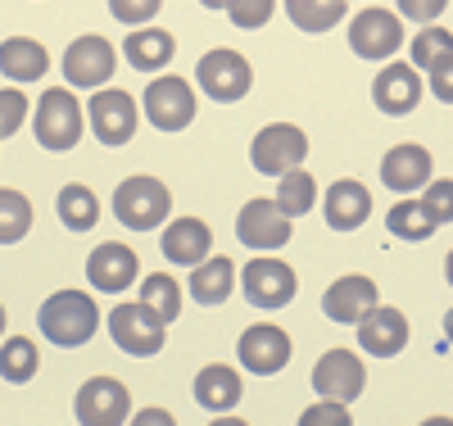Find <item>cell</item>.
I'll list each match as a JSON object with an SVG mask.
<instances>
[{
    "label": "cell",
    "mask_w": 453,
    "mask_h": 426,
    "mask_svg": "<svg viewBox=\"0 0 453 426\" xmlns=\"http://www.w3.org/2000/svg\"><path fill=\"white\" fill-rule=\"evenodd\" d=\"M36 322H42V336L50 345H59V350H78V345H87L100 327V308L87 290H55L42 314H36Z\"/></svg>",
    "instance_id": "1"
},
{
    "label": "cell",
    "mask_w": 453,
    "mask_h": 426,
    "mask_svg": "<svg viewBox=\"0 0 453 426\" xmlns=\"http://www.w3.org/2000/svg\"><path fill=\"white\" fill-rule=\"evenodd\" d=\"M113 213H119L123 227L155 231L173 213V190L159 177H127V182H119V190H113Z\"/></svg>",
    "instance_id": "2"
},
{
    "label": "cell",
    "mask_w": 453,
    "mask_h": 426,
    "mask_svg": "<svg viewBox=\"0 0 453 426\" xmlns=\"http://www.w3.org/2000/svg\"><path fill=\"white\" fill-rule=\"evenodd\" d=\"M32 132L46 150H73L82 141V105L68 87H50L42 100H36V119Z\"/></svg>",
    "instance_id": "3"
},
{
    "label": "cell",
    "mask_w": 453,
    "mask_h": 426,
    "mask_svg": "<svg viewBox=\"0 0 453 426\" xmlns=\"http://www.w3.org/2000/svg\"><path fill=\"white\" fill-rule=\"evenodd\" d=\"M164 331H168V322L150 314L141 299H136V304H119V308L109 314V336H113V345H119L123 354H132V359L159 354V350H164Z\"/></svg>",
    "instance_id": "4"
},
{
    "label": "cell",
    "mask_w": 453,
    "mask_h": 426,
    "mask_svg": "<svg viewBox=\"0 0 453 426\" xmlns=\"http://www.w3.org/2000/svg\"><path fill=\"white\" fill-rule=\"evenodd\" d=\"M145 119L155 123L159 132H181L196 123V87L186 82V77H155V82L145 87Z\"/></svg>",
    "instance_id": "5"
},
{
    "label": "cell",
    "mask_w": 453,
    "mask_h": 426,
    "mask_svg": "<svg viewBox=\"0 0 453 426\" xmlns=\"http://www.w3.org/2000/svg\"><path fill=\"white\" fill-rule=\"evenodd\" d=\"M196 82L204 87V96H209V100L232 105V100H241V96L254 87V68H250V59H245V55L218 46V50L200 55V64H196Z\"/></svg>",
    "instance_id": "6"
},
{
    "label": "cell",
    "mask_w": 453,
    "mask_h": 426,
    "mask_svg": "<svg viewBox=\"0 0 453 426\" xmlns=\"http://www.w3.org/2000/svg\"><path fill=\"white\" fill-rule=\"evenodd\" d=\"M304 154H309V136L299 132L295 123H268L254 145H250V159L258 173H268V177H286L295 173L299 164H304Z\"/></svg>",
    "instance_id": "7"
},
{
    "label": "cell",
    "mask_w": 453,
    "mask_h": 426,
    "mask_svg": "<svg viewBox=\"0 0 453 426\" xmlns=\"http://www.w3.org/2000/svg\"><path fill=\"white\" fill-rule=\"evenodd\" d=\"M113 68H119V50H113V42H104V36H78L68 50H64V77L68 87H87V91H100Z\"/></svg>",
    "instance_id": "8"
},
{
    "label": "cell",
    "mask_w": 453,
    "mask_h": 426,
    "mask_svg": "<svg viewBox=\"0 0 453 426\" xmlns=\"http://www.w3.org/2000/svg\"><path fill=\"white\" fill-rule=\"evenodd\" d=\"M241 286H245V299H250L254 308H286V304L295 299V290H299L295 267L281 263V259H268V254H258V259L245 263Z\"/></svg>",
    "instance_id": "9"
},
{
    "label": "cell",
    "mask_w": 453,
    "mask_h": 426,
    "mask_svg": "<svg viewBox=\"0 0 453 426\" xmlns=\"http://www.w3.org/2000/svg\"><path fill=\"white\" fill-rule=\"evenodd\" d=\"M367 385V368L354 350H326L318 363H313V391L322 399H335V404H349L363 395Z\"/></svg>",
    "instance_id": "10"
},
{
    "label": "cell",
    "mask_w": 453,
    "mask_h": 426,
    "mask_svg": "<svg viewBox=\"0 0 453 426\" xmlns=\"http://www.w3.org/2000/svg\"><path fill=\"white\" fill-rule=\"evenodd\" d=\"M78 422L82 426H123L132 413V395L119 376H91L78 391Z\"/></svg>",
    "instance_id": "11"
},
{
    "label": "cell",
    "mask_w": 453,
    "mask_h": 426,
    "mask_svg": "<svg viewBox=\"0 0 453 426\" xmlns=\"http://www.w3.org/2000/svg\"><path fill=\"white\" fill-rule=\"evenodd\" d=\"M403 46V23L390 10H363L349 23V50L358 59H390Z\"/></svg>",
    "instance_id": "12"
},
{
    "label": "cell",
    "mask_w": 453,
    "mask_h": 426,
    "mask_svg": "<svg viewBox=\"0 0 453 426\" xmlns=\"http://www.w3.org/2000/svg\"><path fill=\"white\" fill-rule=\"evenodd\" d=\"M236 236L250 250H281L290 241V218L277 200H245V209L236 213Z\"/></svg>",
    "instance_id": "13"
},
{
    "label": "cell",
    "mask_w": 453,
    "mask_h": 426,
    "mask_svg": "<svg viewBox=\"0 0 453 426\" xmlns=\"http://www.w3.org/2000/svg\"><path fill=\"white\" fill-rule=\"evenodd\" d=\"M236 354H241L245 372L273 376V372H281V368L290 363V336H286L277 322H254V327L241 336Z\"/></svg>",
    "instance_id": "14"
},
{
    "label": "cell",
    "mask_w": 453,
    "mask_h": 426,
    "mask_svg": "<svg viewBox=\"0 0 453 426\" xmlns=\"http://www.w3.org/2000/svg\"><path fill=\"white\" fill-rule=\"evenodd\" d=\"M91 128L104 145H127L136 136V100L119 87H104L91 96Z\"/></svg>",
    "instance_id": "15"
},
{
    "label": "cell",
    "mask_w": 453,
    "mask_h": 426,
    "mask_svg": "<svg viewBox=\"0 0 453 426\" xmlns=\"http://www.w3.org/2000/svg\"><path fill=\"white\" fill-rule=\"evenodd\" d=\"M376 308H381V304H376V282H372V277H358V273L331 282L326 295H322V314H326L331 322H345V327L372 318Z\"/></svg>",
    "instance_id": "16"
},
{
    "label": "cell",
    "mask_w": 453,
    "mask_h": 426,
    "mask_svg": "<svg viewBox=\"0 0 453 426\" xmlns=\"http://www.w3.org/2000/svg\"><path fill=\"white\" fill-rule=\"evenodd\" d=\"M372 100L381 113H390V119H399V113H412L422 100V73L412 64H386L381 73H376L372 82Z\"/></svg>",
    "instance_id": "17"
},
{
    "label": "cell",
    "mask_w": 453,
    "mask_h": 426,
    "mask_svg": "<svg viewBox=\"0 0 453 426\" xmlns=\"http://www.w3.org/2000/svg\"><path fill=\"white\" fill-rule=\"evenodd\" d=\"M136 250L132 245H119V241H104V245H96L91 250V259H87V282L96 286V290H109V295H119V290H127L132 282H136Z\"/></svg>",
    "instance_id": "18"
},
{
    "label": "cell",
    "mask_w": 453,
    "mask_h": 426,
    "mask_svg": "<svg viewBox=\"0 0 453 426\" xmlns=\"http://www.w3.org/2000/svg\"><path fill=\"white\" fill-rule=\"evenodd\" d=\"M426 177H431V150H426V145L403 141V145H395L386 159H381V182H386L390 190H399V196L422 190Z\"/></svg>",
    "instance_id": "19"
},
{
    "label": "cell",
    "mask_w": 453,
    "mask_h": 426,
    "mask_svg": "<svg viewBox=\"0 0 453 426\" xmlns=\"http://www.w3.org/2000/svg\"><path fill=\"white\" fill-rule=\"evenodd\" d=\"M209 245H213V231H209V222H200V218H173V222L164 227V241H159L164 259L186 263V267H200V263L209 259Z\"/></svg>",
    "instance_id": "20"
},
{
    "label": "cell",
    "mask_w": 453,
    "mask_h": 426,
    "mask_svg": "<svg viewBox=\"0 0 453 426\" xmlns=\"http://www.w3.org/2000/svg\"><path fill=\"white\" fill-rule=\"evenodd\" d=\"M358 345H363V354H376V359L403 354V345H408V318L399 314V308H376L372 318L358 322Z\"/></svg>",
    "instance_id": "21"
},
{
    "label": "cell",
    "mask_w": 453,
    "mask_h": 426,
    "mask_svg": "<svg viewBox=\"0 0 453 426\" xmlns=\"http://www.w3.org/2000/svg\"><path fill=\"white\" fill-rule=\"evenodd\" d=\"M322 213H326V227H335V231H354V227H363L367 213H372V190H367L363 182H354V177L335 182V186L326 190Z\"/></svg>",
    "instance_id": "22"
},
{
    "label": "cell",
    "mask_w": 453,
    "mask_h": 426,
    "mask_svg": "<svg viewBox=\"0 0 453 426\" xmlns=\"http://www.w3.org/2000/svg\"><path fill=\"white\" fill-rule=\"evenodd\" d=\"M191 299L196 304H222V299H232V290H236V263L226 259V254H209L200 267H191Z\"/></svg>",
    "instance_id": "23"
},
{
    "label": "cell",
    "mask_w": 453,
    "mask_h": 426,
    "mask_svg": "<svg viewBox=\"0 0 453 426\" xmlns=\"http://www.w3.org/2000/svg\"><path fill=\"white\" fill-rule=\"evenodd\" d=\"M50 68V55L42 42H32V36H10V42H0V73L10 77V82H36V77H46Z\"/></svg>",
    "instance_id": "24"
},
{
    "label": "cell",
    "mask_w": 453,
    "mask_h": 426,
    "mask_svg": "<svg viewBox=\"0 0 453 426\" xmlns=\"http://www.w3.org/2000/svg\"><path fill=\"white\" fill-rule=\"evenodd\" d=\"M173 50H177V42L164 27H132V36L123 42L127 64L141 68V73H159L164 64H173Z\"/></svg>",
    "instance_id": "25"
},
{
    "label": "cell",
    "mask_w": 453,
    "mask_h": 426,
    "mask_svg": "<svg viewBox=\"0 0 453 426\" xmlns=\"http://www.w3.org/2000/svg\"><path fill=\"white\" fill-rule=\"evenodd\" d=\"M241 372L236 368H226V363H209L200 376H196V399L209 408V413H226V408H236L241 404Z\"/></svg>",
    "instance_id": "26"
},
{
    "label": "cell",
    "mask_w": 453,
    "mask_h": 426,
    "mask_svg": "<svg viewBox=\"0 0 453 426\" xmlns=\"http://www.w3.org/2000/svg\"><path fill=\"white\" fill-rule=\"evenodd\" d=\"M55 209H59V222H64L68 231H91V227L100 222V200H96V190L82 186V182H68V186L59 190Z\"/></svg>",
    "instance_id": "27"
},
{
    "label": "cell",
    "mask_w": 453,
    "mask_h": 426,
    "mask_svg": "<svg viewBox=\"0 0 453 426\" xmlns=\"http://www.w3.org/2000/svg\"><path fill=\"white\" fill-rule=\"evenodd\" d=\"M32 231V200L14 186H0V245H14Z\"/></svg>",
    "instance_id": "28"
},
{
    "label": "cell",
    "mask_w": 453,
    "mask_h": 426,
    "mask_svg": "<svg viewBox=\"0 0 453 426\" xmlns=\"http://www.w3.org/2000/svg\"><path fill=\"white\" fill-rule=\"evenodd\" d=\"M286 14L304 32H326L345 19V0H286Z\"/></svg>",
    "instance_id": "29"
},
{
    "label": "cell",
    "mask_w": 453,
    "mask_h": 426,
    "mask_svg": "<svg viewBox=\"0 0 453 426\" xmlns=\"http://www.w3.org/2000/svg\"><path fill=\"white\" fill-rule=\"evenodd\" d=\"M36 368H42V354H36V345L27 336H10L5 345H0V376L23 385L36 376Z\"/></svg>",
    "instance_id": "30"
},
{
    "label": "cell",
    "mask_w": 453,
    "mask_h": 426,
    "mask_svg": "<svg viewBox=\"0 0 453 426\" xmlns=\"http://www.w3.org/2000/svg\"><path fill=\"white\" fill-rule=\"evenodd\" d=\"M273 200L281 205V213H286V218L309 213V209L318 205V182H313V173H299V168H295V173H286Z\"/></svg>",
    "instance_id": "31"
},
{
    "label": "cell",
    "mask_w": 453,
    "mask_h": 426,
    "mask_svg": "<svg viewBox=\"0 0 453 426\" xmlns=\"http://www.w3.org/2000/svg\"><path fill=\"white\" fill-rule=\"evenodd\" d=\"M386 227H390V236H399V241H426L431 231H435V222L422 209V200H399L386 213Z\"/></svg>",
    "instance_id": "32"
},
{
    "label": "cell",
    "mask_w": 453,
    "mask_h": 426,
    "mask_svg": "<svg viewBox=\"0 0 453 426\" xmlns=\"http://www.w3.org/2000/svg\"><path fill=\"white\" fill-rule=\"evenodd\" d=\"M412 68L418 73H431V68H440L449 55H453V32L449 27H422L418 36H412Z\"/></svg>",
    "instance_id": "33"
},
{
    "label": "cell",
    "mask_w": 453,
    "mask_h": 426,
    "mask_svg": "<svg viewBox=\"0 0 453 426\" xmlns=\"http://www.w3.org/2000/svg\"><path fill=\"white\" fill-rule=\"evenodd\" d=\"M141 304H145L155 318L173 322V318L181 314V286H177L168 273H155V277H145V282H141Z\"/></svg>",
    "instance_id": "34"
},
{
    "label": "cell",
    "mask_w": 453,
    "mask_h": 426,
    "mask_svg": "<svg viewBox=\"0 0 453 426\" xmlns=\"http://www.w3.org/2000/svg\"><path fill=\"white\" fill-rule=\"evenodd\" d=\"M273 10H277V0H232V5H226V14H232V23H236L241 32L263 27V23L273 19Z\"/></svg>",
    "instance_id": "35"
},
{
    "label": "cell",
    "mask_w": 453,
    "mask_h": 426,
    "mask_svg": "<svg viewBox=\"0 0 453 426\" xmlns=\"http://www.w3.org/2000/svg\"><path fill=\"white\" fill-rule=\"evenodd\" d=\"M299 426H354L349 422V404H335V399H318L299 413Z\"/></svg>",
    "instance_id": "36"
},
{
    "label": "cell",
    "mask_w": 453,
    "mask_h": 426,
    "mask_svg": "<svg viewBox=\"0 0 453 426\" xmlns=\"http://www.w3.org/2000/svg\"><path fill=\"white\" fill-rule=\"evenodd\" d=\"M159 5L164 0H109V14L119 23H127V27H145L150 19L159 14Z\"/></svg>",
    "instance_id": "37"
},
{
    "label": "cell",
    "mask_w": 453,
    "mask_h": 426,
    "mask_svg": "<svg viewBox=\"0 0 453 426\" xmlns=\"http://www.w3.org/2000/svg\"><path fill=\"white\" fill-rule=\"evenodd\" d=\"M23 119H27V96L23 91H0V141L5 136H14L19 128H23Z\"/></svg>",
    "instance_id": "38"
},
{
    "label": "cell",
    "mask_w": 453,
    "mask_h": 426,
    "mask_svg": "<svg viewBox=\"0 0 453 426\" xmlns=\"http://www.w3.org/2000/svg\"><path fill=\"white\" fill-rule=\"evenodd\" d=\"M422 209L431 213V222H453V182H431L426 196H422Z\"/></svg>",
    "instance_id": "39"
},
{
    "label": "cell",
    "mask_w": 453,
    "mask_h": 426,
    "mask_svg": "<svg viewBox=\"0 0 453 426\" xmlns=\"http://www.w3.org/2000/svg\"><path fill=\"white\" fill-rule=\"evenodd\" d=\"M444 5H449V0H399V14L412 19V23H422V27H431L444 14Z\"/></svg>",
    "instance_id": "40"
},
{
    "label": "cell",
    "mask_w": 453,
    "mask_h": 426,
    "mask_svg": "<svg viewBox=\"0 0 453 426\" xmlns=\"http://www.w3.org/2000/svg\"><path fill=\"white\" fill-rule=\"evenodd\" d=\"M426 87H431V96H435V100L453 105V55H449L440 68H431V73H426Z\"/></svg>",
    "instance_id": "41"
},
{
    "label": "cell",
    "mask_w": 453,
    "mask_h": 426,
    "mask_svg": "<svg viewBox=\"0 0 453 426\" xmlns=\"http://www.w3.org/2000/svg\"><path fill=\"white\" fill-rule=\"evenodd\" d=\"M127 426H177V417H173L168 408H141Z\"/></svg>",
    "instance_id": "42"
},
{
    "label": "cell",
    "mask_w": 453,
    "mask_h": 426,
    "mask_svg": "<svg viewBox=\"0 0 453 426\" xmlns=\"http://www.w3.org/2000/svg\"><path fill=\"white\" fill-rule=\"evenodd\" d=\"M209 426H250V422H241V417H218V422H209Z\"/></svg>",
    "instance_id": "43"
},
{
    "label": "cell",
    "mask_w": 453,
    "mask_h": 426,
    "mask_svg": "<svg viewBox=\"0 0 453 426\" xmlns=\"http://www.w3.org/2000/svg\"><path fill=\"white\" fill-rule=\"evenodd\" d=\"M200 5H204V10H226L232 0H200Z\"/></svg>",
    "instance_id": "44"
},
{
    "label": "cell",
    "mask_w": 453,
    "mask_h": 426,
    "mask_svg": "<svg viewBox=\"0 0 453 426\" xmlns=\"http://www.w3.org/2000/svg\"><path fill=\"white\" fill-rule=\"evenodd\" d=\"M422 426H453V417H426Z\"/></svg>",
    "instance_id": "45"
},
{
    "label": "cell",
    "mask_w": 453,
    "mask_h": 426,
    "mask_svg": "<svg viewBox=\"0 0 453 426\" xmlns=\"http://www.w3.org/2000/svg\"><path fill=\"white\" fill-rule=\"evenodd\" d=\"M444 277H449V286H453V250H449V259H444Z\"/></svg>",
    "instance_id": "46"
},
{
    "label": "cell",
    "mask_w": 453,
    "mask_h": 426,
    "mask_svg": "<svg viewBox=\"0 0 453 426\" xmlns=\"http://www.w3.org/2000/svg\"><path fill=\"white\" fill-rule=\"evenodd\" d=\"M444 336L453 340V308H449V314H444Z\"/></svg>",
    "instance_id": "47"
},
{
    "label": "cell",
    "mask_w": 453,
    "mask_h": 426,
    "mask_svg": "<svg viewBox=\"0 0 453 426\" xmlns=\"http://www.w3.org/2000/svg\"><path fill=\"white\" fill-rule=\"evenodd\" d=\"M0 336H5V304H0Z\"/></svg>",
    "instance_id": "48"
}]
</instances>
